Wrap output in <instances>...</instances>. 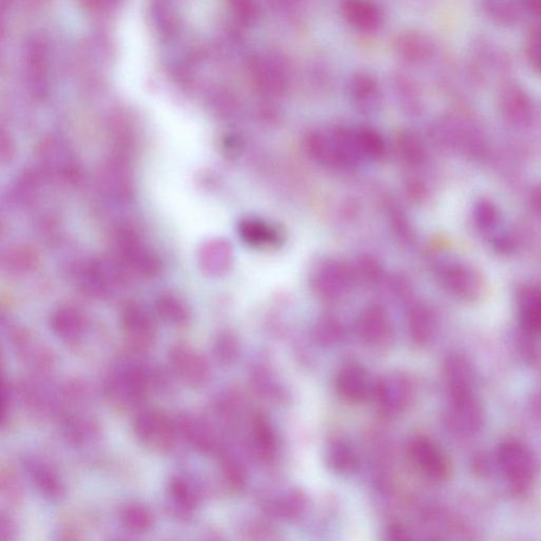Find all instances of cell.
Wrapping results in <instances>:
<instances>
[{
	"mask_svg": "<svg viewBox=\"0 0 541 541\" xmlns=\"http://www.w3.org/2000/svg\"><path fill=\"white\" fill-rule=\"evenodd\" d=\"M304 150L311 160L333 169L352 170L362 161L353 131L343 129L311 131L304 138Z\"/></svg>",
	"mask_w": 541,
	"mask_h": 541,
	"instance_id": "cell-1",
	"label": "cell"
},
{
	"mask_svg": "<svg viewBox=\"0 0 541 541\" xmlns=\"http://www.w3.org/2000/svg\"><path fill=\"white\" fill-rule=\"evenodd\" d=\"M496 463L508 489L515 496L529 492L536 480L538 464L529 447L518 440H507L496 451Z\"/></svg>",
	"mask_w": 541,
	"mask_h": 541,
	"instance_id": "cell-2",
	"label": "cell"
},
{
	"mask_svg": "<svg viewBox=\"0 0 541 541\" xmlns=\"http://www.w3.org/2000/svg\"><path fill=\"white\" fill-rule=\"evenodd\" d=\"M133 431L140 443L152 453L165 455L174 449L177 425L157 410H144L138 413Z\"/></svg>",
	"mask_w": 541,
	"mask_h": 541,
	"instance_id": "cell-3",
	"label": "cell"
},
{
	"mask_svg": "<svg viewBox=\"0 0 541 541\" xmlns=\"http://www.w3.org/2000/svg\"><path fill=\"white\" fill-rule=\"evenodd\" d=\"M122 329L130 352L143 354L155 346L157 324L143 305L137 303L127 304L121 315Z\"/></svg>",
	"mask_w": 541,
	"mask_h": 541,
	"instance_id": "cell-4",
	"label": "cell"
},
{
	"mask_svg": "<svg viewBox=\"0 0 541 541\" xmlns=\"http://www.w3.org/2000/svg\"><path fill=\"white\" fill-rule=\"evenodd\" d=\"M169 361L178 380L192 390L205 387L211 379V368L205 356L186 343H178L171 348Z\"/></svg>",
	"mask_w": 541,
	"mask_h": 541,
	"instance_id": "cell-5",
	"label": "cell"
},
{
	"mask_svg": "<svg viewBox=\"0 0 541 541\" xmlns=\"http://www.w3.org/2000/svg\"><path fill=\"white\" fill-rule=\"evenodd\" d=\"M449 424L458 436L474 437L485 424V412L476 391L450 397Z\"/></svg>",
	"mask_w": 541,
	"mask_h": 541,
	"instance_id": "cell-6",
	"label": "cell"
},
{
	"mask_svg": "<svg viewBox=\"0 0 541 541\" xmlns=\"http://www.w3.org/2000/svg\"><path fill=\"white\" fill-rule=\"evenodd\" d=\"M409 455L420 472L429 479L437 482L448 479L450 474L448 457L429 437H413L409 444Z\"/></svg>",
	"mask_w": 541,
	"mask_h": 541,
	"instance_id": "cell-7",
	"label": "cell"
},
{
	"mask_svg": "<svg viewBox=\"0 0 541 541\" xmlns=\"http://www.w3.org/2000/svg\"><path fill=\"white\" fill-rule=\"evenodd\" d=\"M354 269L341 260H328L317 270L311 283L318 295L327 299L339 298L345 295L354 284Z\"/></svg>",
	"mask_w": 541,
	"mask_h": 541,
	"instance_id": "cell-8",
	"label": "cell"
},
{
	"mask_svg": "<svg viewBox=\"0 0 541 541\" xmlns=\"http://www.w3.org/2000/svg\"><path fill=\"white\" fill-rule=\"evenodd\" d=\"M411 386L403 375H391L381 379L372 386V396L379 411L393 418L403 412L411 399Z\"/></svg>",
	"mask_w": 541,
	"mask_h": 541,
	"instance_id": "cell-9",
	"label": "cell"
},
{
	"mask_svg": "<svg viewBox=\"0 0 541 541\" xmlns=\"http://www.w3.org/2000/svg\"><path fill=\"white\" fill-rule=\"evenodd\" d=\"M119 256L132 271L143 277H152L160 271V262L146 249L138 234L130 228H123L117 238Z\"/></svg>",
	"mask_w": 541,
	"mask_h": 541,
	"instance_id": "cell-10",
	"label": "cell"
},
{
	"mask_svg": "<svg viewBox=\"0 0 541 541\" xmlns=\"http://www.w3.org/2000/svg\"><path fill=\"white\" fill-rule=\"evenodd\" d=\"M12 343L19 358L38 377L53 371L55 355L53 349L35 340L28 331L16 329L12 334Z\"/></svg>",
	"mask_w": 541,
	"mask_h": 541,
	"instance_id": "cell-11",
	"label": "cell"
},
{
	"mask_svg": "<svg viewBox=\"0 0 541 541\" xmlns=\"http://www.w3.org/2000/svg\"><path fill=\"white\" fill-rule=\"evenodd\" d=\"M238 237L243 243L256 250H277L285 241L282 227L257 217H246L238 222Z\"/></svg>",
	"mask_w": 541,
	"mask_h": 541,
	"instance_id": "cell-12",
	"label": "cell"
},
{
	"mask_svg": "<svg viewBox=\"0 0 541 541\" xmlns=\"http://www.w3.org/2000/svg\"><path fill=\"white\" fill-rule=\"evenodd\" d=\"M438 277L445 290L463 299L480 295L482 282L479 274L470 266L458 263L444 264L438 271Z\"/></svg>",
	"mask_w": 541,
	"mask_h": 541,
	"instance_id": "cell-13",
	"label": "cell"
},
{
	"mask_svg": "<svg viewBox=\"0 0 541 541\" xmlns=\"http://www.w3.org/2000/svg\"><path fill=\"white\" fill-rule=\"evenodd\" d=\"M177 430H179L190 448L202 455H213L220 451L217 438L211 425L199 417L181 416L178 419Z\"/></svg>",
	"mask_w": 541,
	"mask_h": 541,
	"instance_id": "cell-14",
	"label": "cell"
},
{
	"mask_svg": "<svg viewBox=\"0 0 541 541\" xmlns=\"http://www.w3.org/2000/svg\"><path fill=\"white\" fill-rule=\"evenodd\" d=\"M359 331L369 346L383 348L393 339V327L390 316L379 305L369 307L360 317Z\"/></svg>",
	"mask_w": 541,
	"mask_h": 541,
	"instance_id": "cell-15",
	"label": "cell"
},
{
	"mask_svg": "<svg viewBox=\"0 0 541 541\" xmlns=\"http://www.w3.org/2000/svg\"><path fill=\"white\" fill-rule=\"evenodd\" d=\"M198 263L209 276H224L234 265V249L228 240L215 238L202 245L198 252Z\"/></svg>",
	"mask_w": 541,
	"mask_h": 541,
	"instance_id": "cell-16",
	"label": "cell"
},
{
	"mask_svg": "<svg viewBox=\"0 0 541 541\" xmlns=\"http://www.w3.org/2000/svg\"><path fill=\"white\" fill-rule=\"evenodd\" d=\"M25 472L37 491L49 500L59 501L65 498L66 488L59 474L47 463L34 457L25 458Z\"/></svg>",
	"mask_w": 541,
	"mask_h": 541,
	"instance_id": "cell-17",
	"label": "cell"
},
{
	"mask_svg": "<svg viewBox=\"0 0 541 541\" xmlns=\"http://www.w3.org/2000/svg\"><path fill=\"white\" fill-rule=\"evenodd\" d=\"M50 326L57 337L69 345H75L84 336L87 321L81 310L72 305H63L51 316Z\"/></svg>",
	"mask_w": 541,
	"mask_h": 541,
	"instance_id": "cell-18",
	"label": "cell"
},
{
	"mask_svg": "<svg viewBox=\"0 0 541 541\" xmlns=\"http://www.w3.org/2000/svg\"><path fill=\"white\" fill-rule=\"evenodd\" d=\"M443 380L449 397L475 391L473 368L462 355L451 354L445 360Z\"/></svg>",
	"mask_w": 541,
	"mask_h": 541,
	"instance_id": "cell-19",
	"label": "cell"
},
{
	"mask_svg": "<svg viewBox=\"0 0 541 541\" xmlns=\"http://www.w3.org/2000/svg\"><path fill=\"white\" fill-rule=\"evenodd\" d=\"M372 386L366 372L361 366H345L337 374V391L349 402L359 403L365 401L369 394H372Z\"/></svg>",
	"mask_w": 541,
	"mask_h": 541,
	"instance_id": "cell-20",
	"label": "cell"
},
{
	"mask_svg": "<svg viewBox=\"0 0 541 541\" xmlns=\"http://www.w3.org/2000/svg\"><path fill=\"white\" fill-rule=\"evenodd\" d=\"M169 495L170 506L179 517H189L199 506V489L187 477H171L169 483Z\"/></svg>",
	"mask_w": 541,
	"mask_h": 541,
	"instance_id": "cell-21",
	"label": "cell"
},
{
	"mask_svg": "<svg viewBox=\"0 0 541 541\" xmlns=\"http://www.w3.org/2000/svg\"><path fill=\"white\" fill-rule=\"evenodd\" d=\"M63 434L75 447H84L100 437L99 424L94 420L80 413H67L63 421Z\"/></svg>",
	"mask_w": 541,
	"mask_h": 541,
	"instance_id": "cell-22",
	"label": "cell"
},
{
	"mask_svg": "<svg viewBox=\"0 0 541 541\" xmlns=\"http://www.w3.org/2000/svg\"><path fill=\"white\" fill-rule=\"evenodd\" d=\"M410 337L413 343L424 347L430 342L435 333V321L431 312L423 304H416L407 317Z\"/></svg>",
	"mask_w": 541,
	"mask_h": 541,
	"instance_id": "cell-23",
	"label": "cell"
},
{
	"mask_svg": "<svg viewBox=\"0 0 541 541\" xmlns=\"http://www.w3.org/2000/svg\"><path fill=\"white\" fill-rule=\"evenodd\" d=\"M519 316L524 329L541 335V289L527 288L519 296Z\"/></svg>",
	"mask_w": 541,
	"mask_h": 541,
	"instance_id": "cell-24",
	"label": "cell"
},
{
	"mask_svg": "<svg viewBox=\"0 0 541 541\" xmlns=\"http://www.w3.org/2000/svg\"><path fill=\"white\" fill-rule=\"evenodd\" d=\"M252 439L260 459L271 460L275 454L276 440L268 419L262 413H256L252 419Z\"/></svg>",
	"mask_w": 541,
	"mask_h": 541,
	"instance_id": "cell-25",
	"label": "cell"
},
{
	"mask_svg": "<svg viewBox=\"0 0 541 541\" xmlns=\"http://www.w3.org/2000/svg\"><path fill=\"white\" fill-rule=\"evenodd\" d=\"M356 149L362 160L379 161L386 154V143L383 136L371 127H362L353 131Z\"/></svg>",
	"mask_w": 541,
	"mask_h": 541,
	"instance_id": "cell-26",
	"label": "cell"
},
{
	"mask_svg": "<svg viewBox=\"0 0 541 541\" xmlns=\"http://www.w3.org/2000/svg\"><path fill=\"white\" fill-rule=\"evenodd\" d=\"M119 518L127 530L135 533L149 532L155 525L154 513L139 502H129L121 507Z\"/></svg>",
	"mask_w": 541,
	"mask_h": 541,
	"instance_id": "cell-27",
	"label": "cell"
},
{
	"mask_svg": "<svg viewBox=\"0 0 541 541\" xmlns=\"http://www.w3.org/2000/svg\"><path fill=\"white\" fill-rule=\"evenodd\" d=\"M501 104L502 110L511 122L515 124L529 122L532 113L530 100L519 89H507Z\"/></svg>",
	"mask_w": 541,
	"mask_h": 541,
	"instance_id": "cell-28",
	"label": "cell"
},
{
	"mask_svg": "<svg viewBox=\"0 0 541 541\" xmlns=\"http://www.w3.org/2000/svg\"><path fill=\"white\" fill-rule=\"evenodd\" d=\"M156 309L163 320L176 327H186L190 321V311L181 298L174 295H162L158 297Z\"/></svg>",
	"mask_w": 541,
	"mask_h": 541,
	"instance_id": "cell-29",
	"label": "cell"
},
{
	"mask_svg": "<svg viewBox=\"0 0 541 541\" xmlns=\"http://www.w3.org/2000/svg\"><path fill=\"white\" fill-rule=\"evenodd\" d=\"M328 463L336 472L350 473L358 467L359 460L352 445L346 441L337 440L330 445Z\"/></svg>",
	"mask_w": 541,
	"mask_h": 541,
	"instance_id": "cell-30",
	"label": "cell"
},
{
	"mask_svg": "<svg viewBox=\"0 0 541 541\" xmlns=\"http://www.w3.org/2000/svg\"><path fill=\"white\" fill-rule=\"evenodd\" d=\"M0 493L11 507H16L23 504L24 493L22 481L15 470L10 467H3L0 470Z\"/></svg>",
	"mask_w": 541,
	"mask_h": 541,
	"instance_id": "cell-31",
	"label": "cell"
},
{
	"mask_svg": "<svg viewBox=\"0 0 541 541\" xmlns=\"http://www.w3.org/2000/svg\"><path fill=\"white\" fill-rule=\"evenodd\" d=\"M397 150L403 161L410 165H420L424 161V146L415 133H401L397 138Z\"/></svg>",
	"mask_w": 541,
	"mask_h": 541,
	"instance_id": "cell-32",
	"label": "cell"
},
{
	"mask_svg": "<svg viewBox=\"0 0 541 541\" xmlns=\"http://www.w3.org/2000/svg\"><path fill=\"white\" fill-rule=\"evenodd\" d=\"M105 183L111 194L122 199L130 198L131 183L122 165L111 163L105 169Z\"/></svg>",
	"mask_w": 541,
	"mask_h": 541,
	"instance_id": "cell-33",
	"label": "cell"
},
{
	"mask_svg": "<svg viewBox=\"0 0 541 541\" xmlns=\"http://www.w3.org/2000/svg\"><path fill=\"white\" fill-rule=\"evenodd\" d=\"M222 475L228 486L232 488L239 489L246 483V472L238 460L230 455L222 454L221 456Z\"/></svg>",
	"mask_w": 541,
	"mask_h": 541,
	"instance_id": "cell-34",
	"label": "cell"
},
{
	"mask_svg": "<svg viewBox=\"0 0 541 541\" xmlns=\"http://www.w3.org/2000/svg\"><path fill=\"white\" fill-rule=\"evenodd\" d=\"M216 359L222 364H231L238 355V342L231 333H222L215 343Z\"/></svg>",
	"mask_w": 541,
	"mask_h": 541,
	"instance_id": "cell-35",
	"label": "cell"
},
{
	"mask_svg": "<svg viewBox=\"0 0 541 541\" xmlns=\"http://www.w3.org/2000/svg\"><path fill=\"white\" fill-rule=\"evenodd\" d=\"M6 262L11 269L16 271H28L34 269L38 263L37 254L27 247H16L8 253Z\"/></svg>",
	"mask_w": 541,
	"mask_h": 541,
	"instance_id": "cell-36",
	"label": "cell"
},
{
	"mask_svg": "<svg viewBox=\"0 0 541 541\" xmlns=\"http://www.w3.org/2000/svg\"><path fill=\"white\" fill-rule=\"evenodd\" d=\"M474 218L476 225L481 230H492L493 227L498 226L499 219L498 209L492 202L482 200L477 203L475 207Z\"/></svg>",
	"mask_w": 541,
	"mask_h": 541,
	"instance_id": "cell-37",
	"label": "cell"
},
{
	"mask_svg": "<svg viewBox=\"0 0 541 541\" xmlns=\"http://www.w3.org/2000/svg\"><path fill=\"white\" fill-rule=\"evenodd\" d=\"M356 276H361L367 282H378L383 275V269L377 259L371 256H364L359 258L356 268L354 269Z\"/></svg>",
	"mask_w": 541,
	"mask_h": 541,
	"instance_id": "cell-38",
	"label": "cell"
},
{
	"mask_svg": "<svg viewBox=\"0 0 541 541\" xmlns=\"http://www.w3.org/2000/svg\"><path fill=\"white\" fill-rule=\"evenodd\" d=\"M390 218L393 231L396 232L397 237L403 243H410L412 231L403 209H401L396 205L391 206L390 208Z\"/></svg>",
	"mask_w": 541,
	"mask_h": 541,
	"instance_id": "cell-39",
	"label": "cell"
},
{
	"mask_svg": "<svg viewBox=\"0 0 541 541\" xmlns=\"http://www.w3.org/2000/svg\"><path fill=\"white\" fill-rule=\"evenodd\" d=\"M342 333L341 324L336 322L334 318H324L316 327V336L324 343H333L341 340Z\"/></svg>",
	"mask_w": 541,
	"mask_h": 541,
	"instance_id": "cell-40",
	"label": "cell"
},
{
	"mask_svg": "<svg viewBox=\"0 0 541 541\" xmlns=\"http://www.w3.org/2000/svg\"><path fill=\"white\" fill-rule=\"evenodd\" d=\"M303 507L304 499L302 495L297 493L286 496V498L278 505L279 512L288 517H292V515L298 514Z\"/></svg>",
	"mask_w": 541,
	"mask_h": 541,
	"instance_id": "cell-41",
	"label": "cell"
},
{
	"mask_svg": "<svg viewBox=\"0 0 541 541\" xmlns=\"http://www.w3.org/2000/svg\"><path fill=\"white\" fill-rule=\"evenodd\" d=\"M527 49L533 66L541 72V29L532 34Z\"/></svg>",
	"mask_w": 541,
	"mask_h": 541,
	"instance_id": "cell-42",
	"label": "cell"
},
{
	"mask_svg": "<svg viewBox=\"0 0 541 541\" xmlns=\"http://www.w3.org/2000/svg\"><path fill=\"white\" fill-rule=\"evenodd\" d=\"M221 149L227 157L237 158L243 152V139L237 135L225 136L222 138Z\"/></svg>",
	"mask_w": 541,
	"mask_h": 541,
	"instance_id": "cell-43",
	"label": "cell"
},
{
	"mask_svg": "<svg viewBox=\"0 0 541 541\" xmlns=\"http://www.w3.org/2000/svg\"><path fill=\"white\" fill-rule=\"evenodd\" d=\"M16 526L8 515H0V540L11 541L16 538Z\"/></svg>",
	"mask_w": 541,
	"mask_h": 541,
	"instance_id": "cell-44",
	"label": "cell"
}]
</instances>
